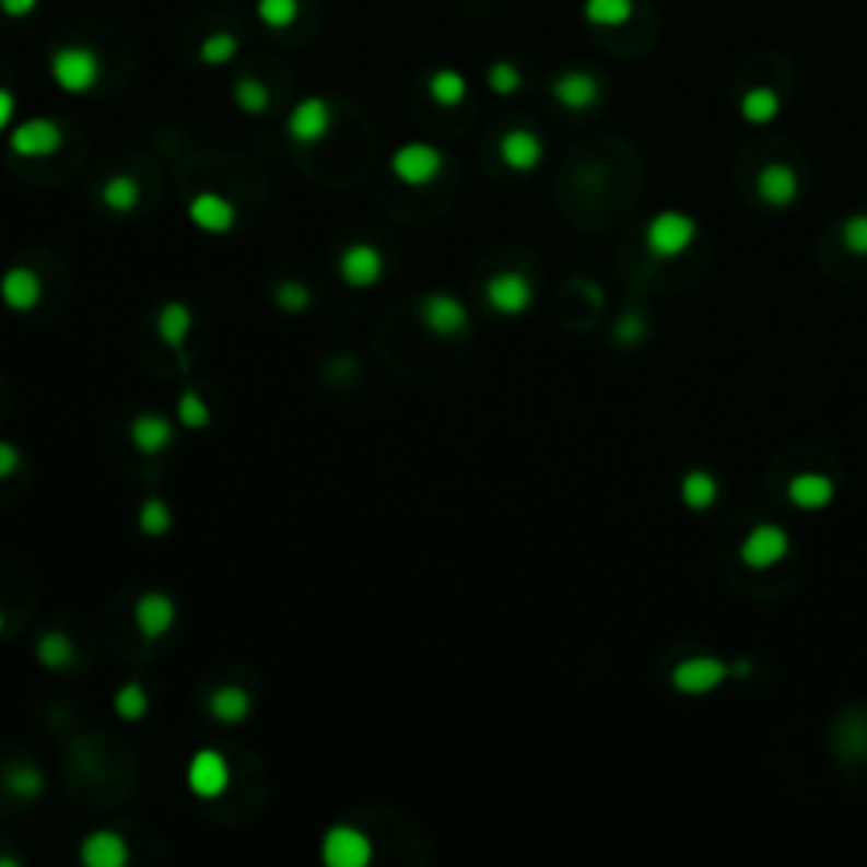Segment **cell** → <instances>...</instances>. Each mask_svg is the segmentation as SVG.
Wrapping results in <instances>:
<instances>
[{"label":"cell","instance_id":"obj_1","mask_svg":"<svg viewBox=\"0 0 867 867\" xmlns=\"http://www.w3.org/2000/svg\"><path fill=\"white\" fill-rule=\"evenodd\" d=\"M48 72L55 85L68 95H85L102 79V58L85 45H61L48 58Z\"/></svg>","mask_w":867,"mask_h":867},{"label":"cell","instance_id":"obj_2","mask_svg":"<svg viewBox=\"0 0 867 867\" xmlns=\"http://www.w3.org/2000/svg\"><path fill=\"white\" fill-rule=\"evenodd\" d=\"M699 237V221L684 211H661L644 227V245L657 261L681 258Z\"/></svg>","mask_w":867,"mask_h":867},{"label":"cell","instance_id":"obj_3","mask_svg":"<svg viewBox=\"0 0 867 867\" xmlns=\"http://www.w3.org/2000/svg\"><path fill=\"white\" fill-rule=\"evenodd\" d=\"M728 678H733V665L722 661V657H715V654L684 657V661H678L671 668V688L688 699L712 695V691H718Z\"/></svg>","mask_w":867,"mask_h":867},{"label":"cell","instance_id":"obj_4","mask_svg":"<svg viewBox=\"0 0 867 867\" xmlns=\"http://www.w3.org/2000/svg\"><path fill=\"white\" fill-rule=\"evenodd\" d=\"M789 556V532L776 523H759L739 542V560L749 570H773Z\"/></svg>","mask_w":867,"mask_h":867},{"label":"cell","instance_id":"obj_5","mask_svg":"<svg viewBox=\"0 0 867 867\" xmlns=\"http://www.w3.org/2000/svg\"><path fill=\"white\" fill-rule=\"evenodd\" d=\"M319 854L329 867H366L373 860V841L353 823H336L326 830Z\"/></svg>","mask_w":867,"mask_h":867},{"label":"cell","instance_id":"obj_6","mask_svg":"<svg viewBox=\"0 0 867 867\" xmlns=\"http://www.w3.org/2000/svg\"><path fill=\"white\" fill-rule=\"evenodd\" d=\"M394 177L407 187H427L444 169V156L431 143H403L390 160Z\"/></svg>","mask_w":867,"mask_h":867},{"label":"cell","instance_id":"obj_7","mask_svg":"<svg viewBox=\"0 0 867 867\" xmlns=\"http://www.w3.org/2000/svg\"><path fill=\"white\" fill-rule=\"evenodd\" d=\"M421 323L427 332L441 336V339H455L468 329V308L458 295L450 292H431L421 298Z\"/></svg>","mask_w":867,"mask_h":867},{"label":"cell","instance_id":"obj_8","mask_svg":"<svg viewBox=\"0 0 867 867\" xmlns=\"http://www.w3.org/2000/svg\"><path fill=\"white\" fill-rule=\"evenodd\" d=\"M484 298L499 312V316H523L532 308V282L523 271H499L484 282Z\"/></svg>","mask_w":867,"mask_h":867},{"label":"cell","instance_id":"obj_9","mask_svg":"<svg viewBox=\"0 0 867 867\" xmlns=\"http://www.w3.org/2000/svg\"><path fill=\"white\" fill-rule=\"evenodd\" d=\"M231 783V766L218 749H200L187 766V786L200 800H218Z\"/></svg>","mask_w":867,"mask_h":867},{"label":"cell","instance_id":"obj_10","mask_svg":"<svg viewBox=\"0 0 867 867\" xmlns=\"http://www.w3.org/2000/svg\"><path fill=\"white\" fill-rule=\"evenodd\" d=\"M289 136L302 147H312V143H323L329 129H332V106L323 98V95H308L302 98L298 106L292 109L289 116Z\"/></svg>","mask_w":867,"mask_h":867},{"label":"cell","instance_id":"obj_11","mask_svg":"<svg viewBox=\"0 0 867 867\" xmlns=\"http://www.w3.org/2000/svg\"><path fill=\"white\" fill-rule=\"evenodd\" d=\"M61 140H65V132L55 119H27L21 126L11 129L8 136V143L17 156L24 160H38V156H51L61 150Z\"/></svg>","mask_w":867,"mask_h":867},{"label":"cell","instance_id":"obj_12","mask_svg":"<svg viewBox=\"0 0 867 867\" xmlns=\"http://www.w3.org/2000/svg\"><path fill=\"white\" fill-rule=\"evenodd\" d=\"M755 194L773 211H786L800 200V173L789 163H766L755 177Z\"/></svg>","mask_w":867,"mask_h":867},{"label":"cell","instance_id":"obj_13","mask_svg":"<svg viewBox=\"0 0 867 867\" xmlns=\"http://www.w3.org/2000/svg\"><path fill=\"white\" fill-rule=\"evenodd\" d=\"M786 499L793 508H800V512H823L827 505H834L837 484L823 471H800L786 481Z\"/></svg>","mask_w":867,"mask_h":867},{"label":"cell","instance_id":"obj_14","mask_svg":"<svg viewBox=\"0 0 867 867\" xmlns=\"http://www.w3.org/2000/svg\"><path fill=\"white\" fill-rule=\"evenodd\" d=\"M173 620H177V604L160 594V589H150L132 607V623L143 634V641H160L173 628Z\"/></svg>","mask_w":867,"mask_h":867},{"label":"cell","instance_id":"obj_15","mask_svg":"<svg viewBox=\"0 0 867 867\" xmlns=\"http://www.w3.org/2000/svg\"><path fill=\"white\" fill-rule=\"evenodd\" d=\"M339 274L345 285L353 289H370L384 279V255L373 245H350L339 255Z\"/></svg>","mask_w":867,"mask_h":867},{"label":"cell","instance_id":"obj_16","mask_svg":"<svg viewBox=\"0 0 867 867\" xmlns=\"http://www.w3.org/2000/svg\"><path fill=\"white\" fill-rule=\"evenodd\" d=\"M187 218L203 234H227L237 221L234 203L221 194H197L187 207Z\"/></svg>","mask_w":867,"mask_h":867},{"label":"cell","instance_id":"obj_17","mask_svg":"<svg viewBox=\"0 0 867 867\" xmlns=\"http://www.w3.org/2000/svg\"><path fill=\"white\" fill-rule=\"evenodd\" d=\"M42 279H38V271H31L27 265H14L8 268V274L0 279V298H4L8 308L14 312H31V308H38L42 302Z\"/></svg>","mask_w":867,"mask_h":867},{"label":"cell","instance_id":"obj_18","mask_svg":"<svg viewBox=\"0 0 867 867\" xmlns=\"http://www.w3.org/2000/svg\"><path fill=\"white\" fill-rule=\"evenodd\" d=\"M499 153H502V163L515 173H529L542 163V140L532 132V129H508L499 143Z\"/></svg>","mask_w":867,"mask_h":867},{"label":"cell","instance_id":"obj_19","mask_svg":"<svg viewBox=\"0 0 867 867\" xmlns=\"http://www.w3.org/2000/svg\"><path fill=\"white\" fill-rule=\"evenodd\" d=\"M82 864L89 867H126L129 864V844L116 830H92L79 847Z\"/></svg>","mask_w":867,"mask_h":867},{"label":"cell","instance_id":"obj_20","mask_svg":"<svg viewBox=\"0 0 867 867\" xmlns=\"http://www.w3.org/2000/svg\"><path fill=\"white\" fill-rule=\"evenodd\" d=\"M552 95H556L560 106L583 113L600 98V82L589 72H563L556 82H552Z\"/></svg>","mask_w":867,"mask_h":867},{"label":"cell","instance_id":"obj_21","mask_svg":"<svg viewBox=\"0 0 867 867\" xmlns=\"http://www.w3.org/2000/svg\"><path fill=\"white\" fill-rule=\"evenodd\" d=\"M129 441L136 450H143V455L153 458L173 444V424L163 413H140V418H132L129 424Z\"/></svg>","mask_w":867,"mask_h":867},{"label":"cell","instance_id":"obj_22","mask_svg":"<svg viewBox=\"0 0 867 867\" xmlns=\"http://www.w3.org/2000/svg\"><path fill=\"white\" fill-rule=\"evenodd\" d=\"M678 495H681L684 508H691V512H708V508H715V502L722 495V484H718V478L712 471L691 468V471H684V478L678 484Z\"/></svg>","mask_w":867,"mask_h":867},{"label":"cell","instance_id":"obj_23","mask_svg":"<svg viewBox=\"0 0 867 867\" xmlns=\"http://www.w3.org/2000/svg\"><path fill=\"white\" fill-rule=\"evenodd\" d=\"M190 329H194V312H190L184 302H166V305L160 308V316H156V332H160V339H163L177 356L184 353Z\"/></svg>","mask_w":867,"mask_h":867},{"label":"cell","instance_id":"obj_24","mask_svg":"<svg viewBox=\"0 0 867 867\" xmlns=\"http://www.w3.org/2000/svg\"><path fill=\"white\" fill-rule=\"evenodd\" d=\"M207 712L224 725H237L251 715V695L237 684H221L211 691V699H207Z\"/></svg>","mask_w":867,"mask_h":867},{"label":"cell","instance_id":"obj_25","mask_svg":"<svg viewBox=\"0 0 867 867\" xmlns=\"http://www.w3.org/2000/svg\"><path fill=\"white\" fill-rule=\"evenodd\" d=\"M427 95L437 102V106L455 109L468 95V79L458 72V68H437V72L427 79Z\"/></svg>","mask_w":867,"mask_h":867},{"label":"cell","instance_id":"obj_26","mask_svg":"<svg viewBox=\"0 0 867 867\" xmlns=\"http://www.w3.org/2000/svg\"><path fill=\"white\" fill-rule=\"evenodd\" d=\"M34 657H38V661L45 668H51V671L68 668L75 661V641L68 634H61V631H48V634L38 637V644H34Z\"/></svg>","mask_w":867,"mask_h":867},{"label":"cell","instance_id":"obj_27","mask_svg":"<svg viewBox=\"0 0 867 867\" xmlns=\"http://www.w3.org/2000/svg\"><path fill=\"white\" fill-rule=\"evenodd\" d=\"M234 95V106L245 113V116H265L271 109V92L261 79L255 75H241L231 89Z\"/></svg>","mask_w":867,"mask_h":867},{"label":"cell","instance_id":"obj_28","mask_svg":"<svg viewBox=\"0 0 867 867\" xmlns=\"http://www.w3.org/2000/svg\"><path fill=\"white\" fill-rule=\"evenodd\" d=\"M739 109H742V119H749L752 126H766V122H773L780 116L783 102H780V95L773 89L759 85V89H749L742 95V106Z\"/></svg>","mask_w":867,"mask_h":867},{"label":"cell","instance_id":"obj_29","mask_svg":"<svg viewBox=\"0 0 867 867\" xmlns=\"http://www.w3.org/2000/svg\"><path fill=\"white\" fill-rule=\"evenodd\" d=\"M583 14L589 24H597V27H620V24L631 21L634 0H586Z\"/></svg>","mask_w":867,"mask_h":867},{"label":"cell","instance_id":"obj_30","mask_svg":"<svg viewBox=\"0 0 867 867\" xmlns=\"http://www.w3.org/2000/svg\"><path fill=\"white\" fill-rule=\"evenodd\" d=\"M102 203L116 214H129L132 207L140 203V184H136L129 173H116V177H109L106 187H102Z\"/></svg>","mask_w":867,"mask_h":867},{"label":"cell","instance_id":"obj_31","mask_svg":"<svg viewBox=\"0 0 867 867\" xmlns=\"http://www.w3.org/2000/svg\"><path fill=\"white\" fill-rule=\"evenodd\" d=\"M113 708L122 722H140L147 712H150V699H147V688L140 681H129L116 691L113 699Z\"/></svg>","mask_w":867,"mask_h":867},{"label":"cell","instance_id":"obj_32","mask_svg":"<svg viewBox=\"0 0 867 867\" xmlns=\"http://www.w3.org/2000/svg\"><path fill=\"white\" fill-rule=\"evenodd\" d=\"M237 48H241L237 34H231V31H214V34H207L203 45H200V61H203V65H214V68L231 65V61L237 58Z\"/></svg>","mask_w":867,"mask_h":867},{"label":"cell","instance_id":"obj_33","mask_svg":"<svg viewBox=\"0 0 867 867\" xmlns=\"http://www.w3.org/2000/svg\"><path fill=\"white\" fill-rule=\"evenodd\" d=\"M173 529V512L163 499L150 495L143 505H140V532L150 536V539H160Z\"/></svg>","mask_w":867,"mask_h":867},{"label":"cell","instance_id":"obj_34","mask_svg":"<svg viewBox=\"0 0 867 867\" xmlns=\"http://www.w3.org/2000/svg\"><path fill=\"white\" fill-rule=\"evenodd\" d=\"M258 21L271 31H285L298 21V0H258Z\"/></svg>","mask_w":867,"mask_h":867},{"label":"cell","instance_id":"obj_35","mask_svg":"<svg viewBox=\"0 0 867 867\" xmlns=\"http://www.w3.org/2000/svg\"><path fill=\"white\" fill-rule=\"evenodd\" d=\"M4 786H8V793L21 796V800H34V796L45 793V776L34 766H24L21 762V766H11L4 773Z\"/></svg>","mask_w":867,"mask_h":867},{"label":"cell","instance_id":"obj_36","mask_svg":"<svg viewBox=\"0 0 867 867\" xmlns=\"http://www.w3.org/2000/svg\"><path fill=\"white\" fill-rule=\"evenodd\" d=\"M177 421L187 431H203L211 424V407H207V400L197 390H184L177 400Z\"/></svg>","mask_w":867,"mask_h":867},{"label":"cell","instance_id":"obj_37","mask_svg":"<svg viewBox=\"0 0 867 867\" xmlns=\"http://www.w3.org/2000/svg\"><path fill=\"white\" fill-rule=\"evenodd\" d=\"M489 89L495 92V95H515L518 89H523V72H518V68L512 65V61H492V68H489Z\"/></svg>","mask_w":867,"mask_h":867},{"label":"cell","instance_id":"obj_38","mask_svg":"<svg viewBox=\"0 0 867 867\" xmlns=\"http://www.w3.org/2000/svg\"><path fill=\"white\" fill-rule=\"evenodd\" d=\"M841 245H844V251L867 258V214H851L841 224Z\"/></svg>","mask_w":867,"mask_h":867},{"label":"cell","instance_id":"obj_39","mask_svg":"<svg viewBox=\"0 0 867 867\" xmlns=\"http://www.w3.org/2000/svg\"><path fill=\"white\" fill-rule=\"evenodd\" d=\"M644 336H647V323H644V316H637V312H623L613 326L617 345H637V342H644Z\"/></svg>","mask_w":867,"mask_h":867},{"label":"cell","instance_id":"obj_40","mask_svg":"<svg viewBox=\"0 0 867 867\" xmlns=\"http://www.w3.org/2000/svg\"><path fill=\"white\" fill-rule=\"evenodd\" d=\"M274 305L282 312H305L312 305V292L302 282H282L274 289Z\"/></svg>","mask_w":867,"mask_h":867},{"label":"cell","instance_id":"obj_41","mask_svg":"<svg viewBox=\"0 0 867 867\" xmlns=\"http://www.w3.org/2000/svg\"><path fill=\"white\" fill-rule=\"evenodd\" d=\"M21 468V450L8 441H0V478H11Z\"/></svg>","mask_w":867,"mask_h":867},{"label":"cell","instance_id":"obj_42","mask_svg":"<svg viewBox=\"0 0 867 867\" xmlns=\"http://www.w3.org/2000/svg\"><path fill=\"white\" fill-rule=\"evenodd\" d=\"M38 4H42V0H0V11H4L8 17L24 21V17H31L34 11H38Z\"/></svg>","mask_w":867,"mask_h":867},{"label":"cell","instance_id":"obj_43","mask_svg":"<svg viewBox=\"0 0 867 867\" xmlns=\"http://www.w3.org/2000/svg\"><path fill=\"white\" fill-rule=\"evenodd\" d=\"M14 109H17V102L8 89H0V132H4L14 119Z\"/></svg>","mask_w":867,"mask_h":867},{"label":"cell","instance_id":"obj_44","mask_svg":"<svg viewBox=\"0 0 867 867\" xmlns=\"http://www.w3.org/2000/svg\"><path fill=\"white\" fill-rule=\"evenodd\" d=\"M749 675H752V657H736V661H733V678L746 681Z\"/></svg>","mask_w":867,"mask_h":867},{"label":"cell","instance_id":"obj_45","mask_svg":"<svg viewBox=\"0 0 867 867\" xmlns=\"http://www.w3.org/2000/svg\"><path fill=\"white\" fill-rule=\"evenodd\" d=\"M0 631H4V613H0Z\"/></svg>","mask_w":867,"mask_h":867}]
</instances>
